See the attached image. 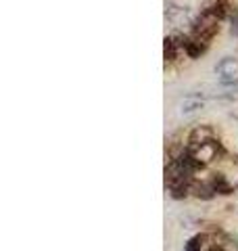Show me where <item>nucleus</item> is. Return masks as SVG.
<instances>
[{"instance_id":"nucleus-1","label":"nucleus","mask_w":238,"mask_h":251,"mask_svg":"<svg viewBox=\"0 0 238 251\" xmlns=\"http://www.w3.org/2000/svg\"><path fill=\"white\" fill-rule=\"evenodd\" d=\"M219 21L221 19L217 17V15H213L211 9H205L201 13V17L194 21V27H192V34L190 36H194V38H198V40L209 44L219 31Z\"/></svg>"},{"instance_id":"nucleus-2","label":"nucleus","mask_w":238,"mask_h":251,"mask_svg":"<svg viewBox=\"0 0 238 251\" xmlns=\"http://www.w3.org/2000/svg\"><path fill=\"white\" fill-rule=\"evenodd\" d=\"M188 151L194 155V159H196L198 163L207 166V163H211L213 159H217V157L224 153V149H221V145L217 143L215 138H213V140H209V143H205V145H201V147H192V149L188 147Z\"/></svg>"},{"instance_id":"nucleus-3","label":"nucleus","mask_w":238,"mask_h":251,"mask_svg":"<svg viewBox=\"0 0 238 251\" xmlns=\"http://www.w3.org/2000/svg\"><path fill=\"white\" fill-rule=\"evenodd\" d=\"M215 138V134H213V128L211 126H196V128L190 132L188 136V147H201L205 143H209V140Z\"/></svg>"},{"instance_id":"nucleus-4","label":"nucleus","mask_w":238,"mask_h":251,"mask_svg":"<svg viewBox=\"0 0 238 251\" xmlns=\"http://www.w3.org/2000/svg\"><path fill=\"white\" fill-rule=\"evenodd\" d=\"M209 49V44L207 42H203V40H198V38L194 36H188L186 38V54L190 59H198L201 54H205Z\"/></svg>"},{"instance_id":"nucleus-5","label":"nucleus","mask_w":238,"mask_h":251,"mask_svg":"<svg viewBox=\"0 0 238 251\" xmlns=\"http://www.w3.org/2000/svg\"><path fill=\"white\" fill-rule=\"evenodd\" d=\"M178 54H180V46L176 42V38L173 36L165 38L163 40V59H165V63H173L178 59Z\"/></svg>"},{"instance_id":"nucleus-6","label":"nucleus","mask_w":238,"mask_h":251,"mask_svg":"<svg viewBox=\"0 0 238 251\" xmlns=\"http://www.w3.org/2000/svg\"><path fill=\"white\" fill-rule=\"evenodd\" d=\"M215 72H217L221 77H226V75H236V74H238V61L232 59V57L221 59V61L217 63Z\"/></svg>"},{"instance_id":"nucleus-7","label":"nucleus","mask_w":238,"mask_h":251,"mask_svg":"<svg viewBox=\"0 0 238 251\" xmlns=\"http://www.w3.org/2000/svg\"><path fill=\"white\" fill-rule=\"evenodd\" d=\"M201 107H203V99L194 97V94H190V97L182 100V113H194L196 109H201Z\"/></svg>"},{"instance_id":"nucleus-8","label":"nucleus","mask_w":238,"mask_h":251,"mask_svg":"<svg viewBox=\"0 0 238 251\" xmlns=\"http://www.w3.org/2000/svg\"><path fill=\"white\" fill-rule=\"evenodd\" d=\"M211 184H213V188H215V193H217V195H230V193H232V186L226 182L224 174H213Z\"/></svg>"},{"instance_id":"nucleus-9","label":"nucleus","mask_w":238,"mask_h":251,"mask_svg":"<svg viewBox=\"0 0 238 251\" xmlns=\"http://www.w3.org/2000/svg\"><path fill=\"white\" fill-rule=\"evenodd\" d=\"M192 193L196 195L198 199H213V195H215V188H213V184H194L192 186Z\"/></svg>"},{"instance_id":"nucleus-10","label":"nucleus","mask_w":238,"mask_h":251,"mask_svg":"<svg viewBox=\"0 0 238 251\" xmlns=\"http://www.w3.org/2000/svg\"><path fill=\"white\" fill-rule=\"evenodd\" d=\"M209 9H211L213 15H217L219 19H224V17H228V15H230V2H228V0H217V2L213 6H209Z\"/></svg>"},{"instance_id":"nucleus-11","label":"nucleus","mask_w":238,"mask_h":251,"mask_svg":"<svg viewBox=\"0 0 238 251\" xmlns=\"http://www.w3.org/2000/svg\"><path fill=\"white\" fill-rule=\"evenodd\" d=\"M188 191H190V186H173V188H169V195L173 199H186Z\"/></svg>"},{"instance_id":"nucleus-12","label":"nucleus","mask_w":238,"mask_h":251,"mask_svg":"<svg viewBox=\"0 0 238 251\" xmlns=\"http://www.w3.org/2000/svg\"><path fill=\"white\" fill-rule=\"evenodd\" d=\"M230 29H232L234 36H238V11H234V15H232V27Z\"/></svg>"}]
</instances>
